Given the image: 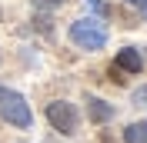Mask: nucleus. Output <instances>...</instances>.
I'll list each match as a JSON object with an SVG mask.
<instances>
[{"mask_svg": "<svg viewBox=\"0 0 147 143\" xmlns=\"http://www.w3.org/2000/svg\"><path fill=\"white\" fill-rule=\"evenodd\" d=\"M114 67H117V70H127V73H140L144 57H140V50H134V47H124L117 53V60H114Z\"/></svg>", "mask_w": 147, "mask_h": 143, "instance_id": "4", "label": "nucleus"}, {"mask_svg": "<svg viewBox=\"0 0 147 143\" xmlns=\"http://www.w3.org/2000/svg\"><path fill=\"white\" fill-rule=\"evenodd\" d=\"M87 113L94 123H107V120H114V103H107L100 97H87Z\"/></svg>", "mask_w": 147, "mask_h": 143, "instance_id": "5", "label": "nucleus"}, {"mask_svg": "<svg viewBox=\"0 0 147 143\" xmlns=\"http://www.w3.org/2000/svg\"><path fill=\"white\" fill-rule=\"evenodd\" d=\"M0 116L10 126H17V130H27L34 123V113H30L27 100L20 97L17 90H10V87H0Z\"/></svg>", "mask_w": 147, "mask_h": 143, "instance_id": "2", "label": "nucleus"}, {"mask_svg": "<svg viewBox=\"0 0 147 143\" xmlns=\"http://www.w3.org/2000/svg\"><path fill=\"white\" fill-rule=\"evenodd\" d=\"M124 143H147V120L130 123L127 130H124Z\"/></svg>", "mask_w": 147, "mask_h": 143, "instance_id": "6", "label": "nucleus"}, {"mask_svg": "<svg viewBox=\"0 0 147 143\" xmlns=\"http://www.w3.org/2000/svg\"><path fill=\"white\" fill-rule=\"evenodd\" d=\"M47 120H50L54 130H60L64 136H70V133H77L80 113H77V107L67 103V100H54V103H47Z\"/></svg>", "mask_w": 147, "mask_h": 143, "instance_id": "3", "label": "nucleus"}, {"mask_svg": "<svg viewBox=\"0 0 147 143\" xmlns=\"http://www.w3.org/2000/svg\"><path fill=\"white\" fill-rule=\"evenodd\" d=\"M134 103H140V107H147V83H144V87H137V90H134Z\"/></svg>", "mask_w": 147, "mask_h": 143, "instance_id": "8", "label": "nucleus"}, {"mask_svg": "<svg viewBox=\"0 0 147 143\" xmlns=\"http://www.w3.org/2000/svg\"><path fill=\"white\" fill-rule=\"evenodd\" d=\"M70 40L80 50H104L107 47V27H104L100 17L77 20V23H70Z\"/></svg>", "mask_w": 147, "mask_h": 143, "instance_id": "1", "label": "nucleus"}, {"mask_svg": "<svg viewBox=\"0 0 147 143\" xmlns=\"http://www.w3.org/2000/svg\"><path fill=\"white\" fill-rule=\"evenodd\" d=\"M87 7H90V10H94V13H97L100 20L107 17V3H100V0H87Z\"/></svg>", "mask_w": 147, "mask_h": 143, "instance_id": "7", "label": "nucleus"}, {"mask_svg": "<svg viewBox=\"0 0 147 143\" xmlns=\"http://www.w3.org/2000/svg\"><path fill=\"white\" fill-rule=\"evenodd\" d=\"M50 3H57V0H50Z\"/></svg>", "mask_w": 147, "mask_h": 143, "instance_id": "10", "label": "nucleus"}, {"mask_svg": "<svg viewBox=\"0 0 147 143\" xmlns=\"http://www.w3.org/2000/svg\"><path fill=\"white\" fill-rule=\"evenodd\" d=\"M130 3H134L137 10H144V13H147V0H130Z\"/></svg>", "mask_w": 147, "mask_h": 143, "instance_id": "9", "label": "nucleus"}]
</instances>
